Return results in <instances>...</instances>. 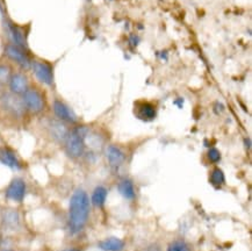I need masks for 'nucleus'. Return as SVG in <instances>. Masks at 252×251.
Listing matches in <instances>:
<instances>
[{"mask_svg": "<svg viewBox=\"0 0 252 251\" xmlns=\"http://www.w3.org/2000/svg\"><path fill=\"white\" fill-rule=\"evenodd\" d=\"M0 164L9 167L13 171L22 170V162L18 154L12 148L6 146L0 147Z\"/></svg>", "mask_w": 252, "mask_h": 251, "instance_id": "obj_13", "label": "nucleus"}, {"mask_svg": "<svg viewBox=\"0 0 252 251\" xmlns=\"http://www.w3.org/2000/svg\"><path fill=\"white\" fill-rule=\"evenodd\" d=\"M27 194V184L22 178H14L5 191V198L13 202H22Z\"/></svg>", "mask_w": 252, "mask_h": 251, "instance_id": "obj_9", "label": "nucleus"}, {"mask_svg": "<svg viewBox=\"0 0 252 251\" xmlns=\"http://www.w3.org/2000/svg\"><path fill=\"white\" fill-rule=\"evenodd\" d=\"M4 56L8 62L18 65L24 71L31 70L32 61L34 59L32 56L31 50L22 49V48L15 46L13 43H9V42H7L4 46Z\"/></svg>", "mask_w": 252, "mask_h": 251, "instance_id": "obj_7", "label": "nucleus"}, {"mask_svg": "<svg viewBox=\"0 0 252 251\" xmlns=\"http://www.w3.org/2000/svg\"><path fill=\"white\" fill-rule=\"evenodd\" d=\"M66 251H82L80 249H77V248H71V249L66 250Z\"/></svg>", "mask_w": 252, "mask_h": 251, "instance_id": "obj_24", "label": "nucleus"}, {"mask_svg": "<svg viewBox=\"0 0 252 251\" xmlns=\"http://www.w3.org/2000/svg\"><path fill=\"white\" fill-rule=\"evenodd\" d=\"M90 130L85 126H78L70 130L65 141H64V149L66 155L72 159H79L86 153V136Z\"/></svg>", "mask_w": 252, "mask_h": 251, "instance_id": "obj_2", "label": "nucleus"}, {"mask_svg": "<svg viewBox=\"0 0 252 251\" xmlns=\"http://www.w3.org/2000/svg\"><path fill=\"white\" fill-rule=\"evenodd\" d=\"M4 251H13V250H4Z\"/></svg>", "mask_w": 252, "mask_h": 251, "instance_id": "obj_26", "label": "nucleus"}, {"mask_svg": "<svg viewBox=\"0 0 252 251\" xmlns=\"http://www.w3.org/2000/svg\"><path fill=\"white\" fill-rule=\"evenodd\" d=\"M98 246L102 251H121L125 248V241L118 237H108L99 242Z\"/></svg>", "mask_w": 252, "mask_h": 251, "instance_id": "obj_18", "label": "nucleus"}, {"mask_svg": "<svg viewBox=\"0 0 252 251\" xmlns=\"http://www.w3.org/2000/svg\"><path fill=\"white\" fill-rule=\"evenodd\" d=\"M166 251H190V249L189 246L185 242V241L176 240L169 244Z\"/></svg>", "mask_w": 252, "mask_h": 251, "instance_id": "obj_21", "label": "nucleus"}, {"mask_svg": "<svg viewBox=\"0 0 252 251\" xmlns=\"http://www.w3.org/2000/svg\"><path fill=\"white\" fill-rule=\"evenodd\" d=\"M31 70L37 82L47 88H55V64L43 59H33Z\"/></svg>", "mask_w": 252, "mask_h": 251, "instance_id": "obj_6", "label": "nucleus"}, {"mask_svg": "<svg viewBox=\"0 0 252 251\" xmlns=\"http://www.w3.org/2000/svg\"><path fill=\"white\" fill-rule=\"evenodd\" d=\"M134 115L143 122H151L157 117V107L153 102L138 100L134 102Z\"/></svg>", "mask_w": 252, "mask_h": 251, "instance_id": "obj_11", "label": "nucleus"}, {"mask_svg": "<svg viewBox=\"0 0 252 251\" xmlns=\"http://www.w3.org/2000/svg\"><path fill=\"white\" fill-rule=\"evenodd\" d=\"M7 86L9 92L21 96L31 86V82H29L28 77L24 72V70H21V71H13L11 77H9Z\"/></svg>", "mask_w": 252, "mask_h": 251, "instance_id": "obj_10", "label": "nucleus"}, {"mask_svg": "<svg viewBox=\"0 0 252 251\" xmlns=\"http://www.w3.org/2000/svg\"><path fill=\"white\" fill-rule=\"evenodd\" d=\"M0 111L12 120H20L27 113L21 96L11 92L0 95Z\"/></svg>", "mask_w": 252, "mask_h": 251, "instance_id": "obj_3", "label": "nucleus"}, {"mask_svg": "<svg viewBox=\"0 0 252 251\" xmlns=\"http://www.w3.org/2000/svg\"><path fill=\"white\" fill-rule=\"evenodd\" d=\"M207 157H208V160L213 164H218L221 162V151H220L218 148H209L208 153H207Z\"/></svg>", "mask_w": 252, "mask_h": 251, "instance_id": "obj_22", "label": "nucleus"}, {"mask_svg": "<svg viewBox=\"0 0 252 251\" xmlns=\"http://www.w3.org/2000/svg\"><path fill=\"white\" fill-rule=\"evenodd\" d=\"M26 111L31 114H41L46 111L47 98L44 92L37 86L31 85L24 94L21 95Z\"/></svg>", "mask_w": 252, "mask_h": 251, "instance_id": "obj_5", "label": "nucleus"}, {"mask_svg": "<svg viewBox=\"0 0 252 251\" xmlns=\"http://www.w3.org/2000/svg\"><path fill=\"white\" fill-rule=\"evenodd\" d=\"M53 112L57 120L64 122L66 125H77L78 124V117L72 108L63 101L62 99H54L53 101Z\"/></svg>", "mask_w": 252, "mask_h": 251, "instance_id": "obj_8", "label": "nucleus"}, {"mask_svg": "<svg viewBox=\"0 0 252 251\" xmlns=\"http://www.w3.org/2000/svg\"><path fill=\"white\" fill-rule=\"evenodd\" d=\"M14 70L12 69L11 64L0 62V89L7 86L9 77Z\"/></svg>", "mask_w": 252, "mask_h": 251, "instance_id": "obj_20", "label": "nucleus"}, {"mask_svg": "<svg viewBox=\"0 0 252 251\" xmlns=\"http://www.w3.org/2000/svg\"><path fill=\"white\" fill-rule=\"evenodd\" d=\"M209 183H211V185L214 188H221L225 183L224 172L218 166L213 167L211 173H209Z\"/></svg>", "mask_w": 252, "mask_h": 251, "instance_id": "obj_19", "label": "nucleus"}, {"mask_svg": "<svg viewBox=\"0 0 252 251\" xmlns=\"http://www.w3.org/2000/svg\"><path fill=\"white\" fill-rule=\"evenodd\" d=\"M91 214V201L85 189H75L69 202V220L67 227L72 235L79 234L86 227Z\"/></svg>", "mask_w": 252, "mask_h": 251, "instance_id": "obj_1", "label": "nucleus"}, {"mask_svg": "<svg viewBox=\"0 0 252 251\" xmlns=\"http://www.w3.org/2000/svg\"><path fill=\"white\" fill-rule=\"evenodd\" d=\"M48 129H49V134L50 136L53 137V140H55L58 143H64L66 136L70 133L67 125L64 124L62 121L57 120V119L50 121L49 126H48Z\"/></svg>", "mask_w": 252, "mask_h": 251, "instance_id": "obj_14", "label": "nucleus"}, {"mask_svg": "<svg viewBox=\"0 0 252 251\" xmlns=\"http://www.w3.org/2000/svg\"><path fill=\"white\" fill-rule=\"evenodd\" d=\"M105 156L107 159L108 165L113 170H119L126 163V155L125 150L121 147L116 146V144H109L105 149Z\"/></svg>", "mask_w": 252, "mask_h": 251, "instance_id": "obj_12", "label": "nucleus"}, {"mask_svg": "<svg viewBox=\"0 0 252 251\" xmlns=\"http://www.w3.org/2000/svg\"><path fill=\"white\" fill-rule=\"evenodd\" d=\"M118 191L126 200H134L136 198V189L130 178H122L118 183Z\"/></svg>", "mask_w": 252, "mask_h": 251, "instance_id": "obj_16", "label": "nucleus"}, {"mask_svg": "<svg viewBox=\"0 0 252 251\" xmlns=\"http://www.w3.org/2000/svg\"><path fill=\"white\" fill-rule=\"evenodd\" d=\"M142 251H160V247L158 246V244L154 243V244H150V246L145 247Z\"/></svg>", "mask_w": 252, "mask_h": 251, "instance_id": "obj_23", "label": "nucleus"}, {"mask_svg": "<svg viewBox=\"0 0 252 251\" xmlns=\"http://www.w3.org/2000/svg\"><path fill=\"white\" fill-rule=\"evenodd\" d=\"M108 197V189L105 186L99 185L93 189L91 197H90V201H91V206L96 208H102L105 206L106 201H107Z\"/></svg>", "mask_w": 252, "mask_h": 251, "instance_id": "obj_17", "label": "nucleus"}, {"mask_svg": "<svg viewBox=\"0 0 252 251\" xmlns=\"http://www.w3.org/2000/svg\"><path fill=\"white\" fill-rule=\"evenodd\" d=\"M2 15V7H1V4H0V17Z\"/></svg>", "mask_w": 252, "mask_h": 251, "instance_id": "obj_25", "label": "nucleus"}, {"mask_svg": "<svg viewBox=\"0 0 252 251\" xmlns=\"http://www.w3.org/2000/svg\"><path fill=\"white\" fill-rule=\"evenodd\" d=\"M2 28H4L6 37L8 38L9 43L22 48V49L31 50L28 44V35L31 27L15 24L9 19H4L2 21Z\"/></svg>", "mask_w": 252, "mask_h": 251, "instance_id": "obj_4", "label": "nucleus"}, {"mask_svg": "<svg viewBox=\"0 0 252 251\" xmlns=\"http://www.w3.org/2000/svg\"><path fill=\"white\" fill-rule=\"evenodd\" d=\"M1 223L6 229L17 230L20 228V214L14 208H5L1 212Z\"/></svg>", "mask_w": 252, "mask_h": 251, "instance_id": "obj_15", "label": "nucleus"}]
</instances>
